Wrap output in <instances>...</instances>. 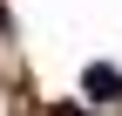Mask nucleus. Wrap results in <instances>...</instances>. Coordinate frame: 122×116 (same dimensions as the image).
<instances>
[{"mask_svg":"<svg viewBox=\"0 0 122 116\" xmlns=\"http://www.w3.org/2000/svg\"><path fill=\"white\" fill-rule=\"evenodd\" d=\"M81 89H88V103H122V68H88V75H81Z\"/></svg>","mask_w":122,"mask_h":116,"instance_id":"f257e3e1","label":"nucleus"}]
</instances>
